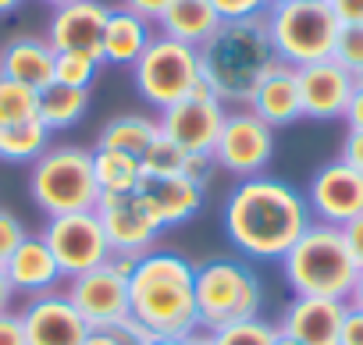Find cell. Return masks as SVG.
Listing matches in <instances>:
<instances>
[{
  "instance_id": "cell-1",
  "label": "cell",
  "mask_w": 363,
  "mask_h": 345,
  "mask_svg": "<svg viewBox=\"0 0 363 345\" xmlns=\"http://www.w3.org/2000/svg\"><path fill=\"white\" fill-rule=\"evenodd\" d=\"M221 225L228 246L242 260L278 264L313 225V217L306 196L292 182L274 175H257V179H239L228 189Z\"/></svg>"
},
{
  "instance_id": "cell-2",
  "label": "cell",
  "mask_w": 363,
  "mask_h": 345,
  "mask_svg": "<svg viewBox=\"0 0 363 345\" xmlns=\"http://www.w3.org/2000/svg\"><path fill=\"white\" fill-rule=\"evenodd\" d=\"M128 313L153 338L196 334V264L167 246H153L135 256L128 274Z\"/></svg>"
},
{
  "instance_id": "cell-3",
  "label": "cell",
  "mask_w": 363,
  "mask_h": 345,
  "mask_svg": "<svg viewBox=\"0 0 363 345\" xmlns=\"http://www.w3.org/2000/svg\"><path fill=\"white\" fill-rule=\"evenodd\" d=\"M274 61L278 57L264 18L221 22L218 33L200 47V75L228 111L250 103L257 82Z\"/></svg>"
},
{
  "instance_id": "cell-4",
  "label": "cell",
  "mask_w": 363,
  "mask_h": 345,
  "mask_svg": "<svg viewBox=\"0 0 363 345\" xmlns=\"http://www.w3.org/2000/svg\"><path fill=\"white\" fill-rule=\"evenodd\" d=\"M285 285L292 295H313V299H349L352 281L359 274L342 228L335 225H310L299 242L278 260Z\"/></svg>"
},
{
  "instance_id": "cell-5",
  "label": "cell",
  "mask_w": 363,
  "mask_h": 345,
  "mask_svg": "<svg viewBox=\"0 0 363 345\" xmlns=\"http://www.w3.org/2000/svg\"><path fill=\"white\" fill-rule=\"evenodd\" d=\"M29 196L43 217L96 210L100 189L93 179V146L50 142L47 153L29 164Z\"/></svg>"
},
{
  "instance_id": "cell-6",
  "label": "cell",
  "mask_w": 363,
  "mask_h": 345,
  "mask_svg": "<svg viewBox=\"0 0 363 345\" xmlns=\"http://www.w3.org/2000/svg\"><path fill=\"white\" fill-rule=\"evenodd\" d=\"M264 310V281L242 256H211L196 264V313L200 331H221L253 320Z\"/></svg>"
},
{
  "instance_id": "cell-7",
  "label": "cell",
  "mask_w": 363,
  "mask_h": 345,
  "mask_svg": "<svg viewBox=\"0 0 363 345\" xmlns=\"http://www.w3.org/2000/svg\"><path fill=\"white\" fill-rule=\"evenodd\" d=\"M274 57L306 68L317 61H328L335 54L338 40V18L331 15L328 0H299V4H271L264 15Z\"/></svg>"
},
{
  "instance_id": "cell-8",
  "label": "cell",
  "mask_w": 363,
  "mask_h": 345,
  "mask_svg": "<svg viewBox=\"0 0 363 345\" xmlns=\"http://www.w3.org/2000/svg\"><path fill=\"white\" fill-rule=\"evenodd\" d=\"M200 79H203L200 75V50L189 43H178L171 36H160V33L150 40L143 57L132 64V82H135L139 96L157 114L174 107L178 100L193 96Z\"/></svg>"
},
{
  "instance_id": "cell-9",
  "label": "cell",
  "mask_w": 363,
  "mask_h": 345,
  "mask_svg": "<svg viewBox=\"0 0 363 345\" xmlns=\"http://www.w3.org/2000/svg\"><path fill=\"white\" fill-rule=\"evenodd\" d=\"M274 149H278L274 128L267 121H260L250 107H232L225 114V125H221V135H218L211 157H214L218 171H225V175H232L239 182V179L267 175Z\"/></svg>"
},
{
  "instance_id": "cell-10",
  "label": "cell",
  "mask_w": 363,
  "mask_h": 345,
  "mask_svg": "<svg viewBox=\"0 0 363 345\" xmlns=\"http://www.w3.org/2000/svg\"><path fill=\"white\" fill-rule=\"evenodd\" d=\"M132 256H118L111 253L107 264L75 274L65 281V295L72 299V306L82 313V320L89 327H114L121 320H128V274H132Z\"/></svg>"
},
{
  "instance_id": "cell-11",
  "label": "cell",
  "mask_w": 363,
  "mask_h": 345,
  "mask_svg": "<svg viewBox=\"0 0 363 345\" xmlns=\"http://www.w3.org/2000/svg\"><path fill=\"white\" fill-rule=\"evenodd\" d=\"M40 235H43V242L50 246L57 267L65 271V281L111 260V242H107V235H104V225H100L96 210L65 214V217H47V225H43Z\"/></svg>"
},
{
  "instance_id": "cell-12",
  "label": "cell",
  "mask_w": 363,
  "mask_h": 345,
  "mask_svg": "<svg viewBox=\"0 0 363 345\" xmlns=\"http://www.w3.org/2000/svg\"><path fill=\"white\" fill-rule=\"evenodd\" d=\"M303 196H306L310 217L317 225L345 228L349 221H356L363 214V175L335 157L310 175Z\"/></svg>"
},
{
  "instance_id": "cell-13",
  "label": "cell",
  "mask_w": 363,
  "mask_h": 345,
  "mask_svg": "<svg viewBox=\"0 0 363 345\" xmlns=\"http://www.w3.org/2000/svg\"><path fill=\"white\" fill-rule=\"evenodd\" d=\"M96 217L104 225L111 253H118V256H132L135 260V256L150 253L160 242V235H164V225L157 221L150 203L139 196V189L125 193V196H100Z\"/></svg>"
},
{
  "instance_id": "cell-14",
  "label": "cell",
  "mask_w": 363,
  "mask_h": 345,
  "mask_svg": "<svg viewBox=\"0 0 363 345\" xmlns=\"http://www.w3.org/2000/svg\"><path fill=\"white\" fill-rule=\"evenodd\" d=\"M228 107L218 96H186L174 107L160 111V135H167L186 153H214V142L221 135Z\"/></svg>"
},
{
  "instance_id": "cell-15",
  "label": "cell",
  "mask_w": 363,
  "mask_h": 345,
  "mask_svg": "<svg viewBox=\"0 0 363 345\" xmlns=\"http://www.w3.org/2000/svg\"><path fill=\"white\" fill-rule=\"evenodd\" d=\"M18 317H22L29 345H82L86 334H89V324L72 306L65 288L36 295V299H26Z\"/></svg>"
},
{
  "instance_id": "cell-16",
  "label": "cell",
  "mask_w": 363,
  "mask_h": 345,
  "mask_svg": "<svg viewBox=\"0 0 363 345\" xmlns=\"http://www.w3.org/2000/svg\"><path fill=\"white\" fill-rule=\"evenodd\" d=\"M299 72V100H303V118L310 121H342L345 107L356 89V75L345 72L335 57L296 68Z\"/></svg>"
},
{
  "instance_id": "cell-17",
  "label": "cell",
  "mask_w": 363,
  "mask_h": 345,
  "mask_svg": "<svg viewBox=\"0 0 363 345\" xmlns=\"http://www.w3.org/2000/svg\"><path fill=\"white\" fill-rule=\"evenodd\" d=\"M349 302L345 299H313V295H292L274 320V327L303 345H338L342 320Z\"/></svg>"
},
{
  "instance_id": "cell-18",
  "label": "cell",
  "mask_w": 363,
  "mask_h": 345,
  "mask_svg": "<svg viewBox=\"0 0 363 345\" xmlns=\"http://www.w3.org/2000/svg\"><path fill=\"white\" fill-rule=\"evenodd\" d=\"M107 15H111V4H104V0H72L65 8H54L47 40L54 50H86L100 57Z\"/></svg>"
},
{
  "instance_id": "cell-19",
  "label": "cell",
  "mask_w": 363,
  "mask_h": 345,
  "mask_svg": "<svg viewBox=\"0 0 363 345\" xmlns=\"http://www.w3.org/2000/svg\"><path fill=\"white\" fill-rule=\"evenodd\" d=\"M260 121H267L274 132L303 121V100H299V72L285 61H274L264 79L257 82L250 103H246Z\"/></svg>"
},
{
  "instance_id": "cell-20",
  "label": "cell",
  "mask_w": 363,
  "mask_h": 345,
  "mask_svg": "<svg viewBox=\"0 0 363 345\" xmlns=\"http://www.w3.org/2000/svg\"><path fill=\"white\" fill-rule=\"evenodd\" d=\"M4 271H8V281H11L15 295H22V299H36V295L65 288V271L57 267V260H54L50 246L43 242V235H33V232L8 256Z\"/></svg>"
},
{
  "instance_id": "cell-21",
  "label": "cell",
  "mask_w": 363,
  "mask_h": 345,
  "mask_svg": "<svg viewBox=\"0 0 363 345\" xmlns=\"http://www.w3.org/2000/svg\"><path fill=\"white\" fill-rule=\"evenodd\" d=\"M139 196L150 203V210L157 214V221L167 232V228L189 225L203 210L207 189L189 182L186 175H174V179H143L139 182Z\"/></svg>"
},
{
  "instance_id": "cell-22",
  "label": "cell",
  "mask_w": 363,
  "mask_h": 345,
  "mask_svg": "<svg viewBox=\"0 0 363 345\" xmlns=\"http://www.w3.org/2000/svg\"><path fill=\"white\" fill-rule=\"evenodd\" d=\"M54 57L57 50L50 47L47 36L18 33L0 43V75L33 89H47L54 82Z\"/></svg>"
},
{
  "instance_id": "cell-23",
  "label": "cell",
  "mask_w": 363,
  "mask_h": 345,
  "mask_svg": "<svg viewBox=\"0 0 363 345\" xmlns=\"http://www.w3.org/2000/svg\"><path fill=\"white\" fill-rule=\"evenodd\" d=\"M153 36H157L153 22H146L125 8H111L107 26H104V40H100V61L114 64V68H132Z\"/></svg>"
},
{
  "instance_id": "cell-24",
  "label": "cell",
  "mask_w": 363,
  "mask_h": 345,
  "mask_svg": "<svg viewBox=\"0 0 363 345\" xmlns=\"http://www.w3.org/2000/svg\"><path fill=\"white\" fill-rule=\"evenodd\" d=\"M221 26V15L214 11L211 0H171L164 8V15L157 18V33L171 36L178 43H189V47H203Z\"/></svg>"
},
{
  "instance_id": "cell-25",
  "label": "cell",
  "mask_w": 363,
  "mask_h": 345,
  "mask_svg": "<svg viewBox=\"0 0 363 345\" xmlns=\"http://www.w3.org/2000/svg\"><path fill=\"white\" fill-rule=\"evenodd\" d=\"M160 135V121L143 114V111H125V114H114L100 125L93 146L100 149H121V153H132V157H143L146 146Z\"/></svg>"
},
{
  "instance_id": "cell-26",
  "label": "cell",
  "mask_w": 363,
  "mask_h": 345,
  "mask_svg": "<svg viewBox=\"0 0 363 345\" xmlns=\"http://www.w3.org/2000/svg\"><path fill=\"white\" fill-rule=\"evenodd\" d=\"M93 179H96L100 196H125V193H135L139 189L143 164L132 153L93 146Z\"/></svg>"
},
{
  "instance_id": "cell-27",
  "label": "cell",
  "mask_w": 363,
  "mask_h": 345,
  "mask_svg": "<svg viewBox=\"0 0 363 345\" xmlns=\"http://www.w3.org/2000/svg\"><path fill=\"white\" fill-rule=\"evenodd\" d=\"M54 142V132L40 121V118H29V121H15V125H0V160L4 164H36L47 146Z\"/></svg>"
},
{
  "instance_id": "cell-28",
  "label": "cell",
  "mask_w": 363,
  "mask_h": 345,
  "mask_svg": "<svg viewBox=\"0 0 363 345\" xmlns=\"http://www.w3.org/2000/svg\"><path fill=\"white\" fill-rule=\"evenodd\" d=\"M86 114H89V89H72V86H57V82L40 89V121L50 132H68Z\"/></svg>"
},
{
  "instance_id": "cell-29",
  "label": "cell",
  "mask_w": 363,
  "mask_h": 345,
  "mask_svg": "<svg viewBox=\"0 0 363 345\" xmlns=\"http://www.w3.org/2000/svg\"><path fill=\"white\" fill-rule=\"evenodd\" d=\"M104 61L96 54L86 50H57L54 57V82L57 86H72V89H89L100 75Z\"/></svg>"
},
{
  "instance_id": "cell-30",
  "label": "cell",
  "mask_w": 363,
  "mask_h": 345,
  "mask_svg": "<svg viewBox=\"0 0 363 345\" xmlns=\"http://www.w3.org/2000/svg\"><path fill=\"white\" fill-rule=\"evenodd\" d=\"M29 118H40V89L0 75V125H15Z\"/></svg>"
},
{
  "instance_id": "cell-31",
  "label": "cell",
  "mask_w": 363,
  "mask_h": 345,
  "mask_svg": "<svg viewBox=\"0 0 363 345\" xmlns=\"http://www.w3.org/2000/svg\"><path fill=\"white\" fill-rule=\"evenodd\" d=\"M186 149L182 146H174L167 135H157L150 146H146V153L139 157V164H143V179H174V175H182L186 171Z\"/></svg>"
},
{
  "instance_id": "cell-32",
  "label": "cell",
  "mask_w": 363,
  "mask_h": 345,
  "mask_svg": "<svg viewBox=\"0 0 363 345\" xmlns=\"http://www.w3.org/2000/svg\"><path fill=\"white\" fill-rule=\"evenodd\" d=\"M274 338H278V327L264 317L239 320V324H228L221 331H211L214 345H274Z\"/></svg>"
},
{
  "instance_id": "cell-33",
  "label": "cell",
  "mask_w": 363,
  "mask_h": 345,
  "mask_svg": "<svg viewBox=\"0 0 363 345\" xmlns=\"http://www.w3.org/2000/svg\"><path fill=\"white\" fill-rule=\"evenodd\" d=\"M150 331L139 324V320H121L114 327H89L86 341L82 345H150Z\"/></svg>"
},
{
  "instance_id": "cell-34",
  "label": "cell",
  "mask_w": 363,
  "mask_h": 345,
  "mask_svg": "<svg viewBox=\"0 0 363 345\" xmlns=\"http://www.w3.org/2000/svg\"><path fill=\"white\" fill-rule=\"evenodd\" d=\"M331 57H335L345 72H352L356 79H363V26H342Z\"/></svg>"
},
{
  "instance_id": "cell-35",
  "label": "cell",
  "mask_w": 363,
  "mask_h": 345,
  "mask_svg": "<svg viewBox=\"0 0 363 345\" xmlns=\"http://www.w3.org/2000/svg\"><path fill=\"white\" fill-rule=\"evenodd\" d=\"M26 235H29V228L22 225V217L11 207H0V267L8 264V256L22 246Z\"/></svg>"
},
{
  "instance_id": "cell-36",
  "label": "cell",
  "mask_w": 363,
  "mask_h": 345,
  "mask_svg": "<svg viewBox=\"0 0 363 345\" xmlns=\"http://www.w3.org/2000/svg\"><path fill=\"white\" fill-rule=\"evenodd\" d=\"M221 22H246V18H264L271 0H211Z\"/></svg>"
},
{
  "instance_id": "cell-37",
  "label": "cell",
  "mask_w": 363,
  "mask_h": 345,
  "mask_svg": "<svg viewBox=\"0 0 363 345\" xmlns=\"http://www.w3.org/2000/svg\"><path fill=\"white\" fill-rule=\"evenodd\" d=\"M189 182H196V186H211V179L218 175V164H214V157L211 153H189L186 157V171H182Z\"/></svg>"
},
{
  "instance_id": "cell-38",
  "label": "cell",
  "mask_w": 363,
  "mask_h": 345,
  "mask_svg": "<svg viewBox=\"0 0 363 345\" xmlns=\"http://www.w3.org/2000/svg\"><path fill=\"white\" fill-rule=\"evenodd\" d=\"M338 160H345L349 167H356L363 175V132L359 128H345L342 146H338Z\"/></svg>"
},
{
  "instance_id": "cell-39",
  "label": "cell",
  "mask_w": 363,
  "mask_h": 345,
  "mask_svg": "<svg viewBox=\"0 0 363 345\" xmlns=\"http://www.w3.org/2000/svg\"><path fill=\"white\" fill-rule=\"evenodd\" d=\"M0 345H29V341H26V327H22L18 310L0 313Z\"/></svg>"
},
{
  "instance_id": "cell-40",
  "label": "cell",
  "mask_w": 363,
  "mask_h": 345,
  "mask_svg": "<svg viewBox=\"0 0 363 345\" xmlns=\"http://www.w3.org/2000/svg\"><path fill=\"white\" fill-rule=\"evenodd\" d=\"M338 26H363V0H328Z\"/></svg>"
},
{
  "instance_id": "cell-41",
  "label": "cell",
  "mask_w": 363,
  "mask_h": 345,
  "mask_svg": "<svg viewBox=\"0 0 363 345\" xmlns=\"http://www.w3.org/2000/svg\"><path fill=\"white\" fill-rule=\"evenodd\" d=\"M167 4H171V0H118V8H125V11H132V15L153 22V26H157V18L164 15Z\"/></svg>"
},
{
  "instance_id": "cell-42",
  "label": "cell",
  "mask_w": 363,
  "mask_h": 345,
  "mask_svg": "<svg viewBox=\"0 0 363 345\" xmlns=\"http://www.w3.org/2000/svg\"><path fill=\"white\" fill-rule=\"evenodd\" d=\"M338 345H363V310H352V306L345 310Z\"/></svg>"
},
{
  "instance_id": "cell-43",
  "label": "cell",
  "mask_w": 363,
  "mask_h": 345,
  "mask_svg": "<svg viewBox=\"0 0 363 345\" xmlns=\"http://www.w3.org/2000/svg\"><path fill=\"white\" fill-rule=\"evenodd\" d=\"M342 239H345V246H349V253H352L356 267L363 271V214H359L356 221H349V225L342 228Z\"/></svg>"
},
{
  "instance_id": "cell-44",
  "label": "cell",
  "mask_w": 363,
  "mask_h": 345,
  "mask_svg": "<svg viewBox=\"0 0 363 345\" xmlns=\"http://www.w3.org/2000/svg\"><path fill=\"white\" fill-rule=\"evenodd\" d=\"M345 128H359L363 132V79H356V89H352V100L345 107Z\"/></svg>"
},
{
  "instance_id": "cell-45",
  "label": "cell",
  "mask_w": 363,
  "mask_h": 345,
  "mask_svg": "<svg viewBox=\"0 0 363 345\" xmlns=\"http://www.w3.org/2000/svg\"><path fill=\"white\" fill-rule=\"evenodd\" d=\"M15 288H11V281H8V271L0 267V313H8V310H15Z\"/></svg>"
},
{
  "instance_id": "cell-46",
  "label": "cell",
  "mask_w": 363,
  "mask_h": 345,
  "mask_svg": "<svg viewBox=\"0 0 363 345\" xmlns=\"http://www.w3.org/2000/svg\"><path fill=\"white\" fill-rule=\"evenodd\" d=\"M352 310H363V271L356 274V281H352V292H349V299H345Z\"/></svg>"
},
{
  "instance_id": "cell-47",
  "label": "cell",
  "mask_w": 363,
  "mask_h": 345,
  "mask_svg": "<svg viewBox=\"0 0 363 345\" xmlns=\"http://www.w3.org/2000/svg\"><path fill=\"white\" fill-rule=\"evenodd\" d=\"M26 4V0H0V18H8V15H15L18 8Z\"/></svg>"
},
{
  "instance_id": "cell-48",
  "label": "cell",
  "mask_w": 363,
  "mask_h": 345,
  "mask_svg": "<svg viewBox=\"0 0 363 345\" xmlns=\"http://www.w3.org/2000/svg\"><path fill=\"white\" fill-rule=\"evenodd\" d=\"M186 345H214V341H211V331H196L186 338Z\"/></svg>"
},
{
  "instance_id": "cell-49",
  "label": "cell",
  "mask_w": 363,
  "mask_h": 345,
  "mask_svg": "<svg viewBox=\"0 0 363 345\" xmlns=\"http://www.w3.org/2000/svg\"><path fill=\"white\" fill-rule=\"evenodd\" d=\"M150 345H186V338H150Z\"/></svg>"
},
{
  "instance_id": "cell-50",
  "label": "cell",
  "mask_w": 363,
  "mask_h": 345,
  "mask_svg": "<svg viewBox=\"0 0 363 345\" xmlns=\"http://www.w3.org/2000/svg\"><path fill=\"white\" fill-rule=\"evenodd\" d=\"M274 345H303V341H296V338H289V334H281V331H278V338H274Z\"/></svg>"
},
{
  "instance_id": "cell-51",
  "label": "cell",
  "mask_w": 363,
  "mask_h": 345,
  "mask_svg": "<svg viewBox=\"0 0 363 345\" xmlns=\"http://www.w3.org/2000/svg\"><path fill=\"white\" fill-rule=\"evenodd\" d=\"M47 8H65V4H72V0H43Z\"/></svg>"
},
{
  "instance_id": "cell-52",
  "label": "cell",
  "mask_w": 363,
  "mask_h": 345,
  "mask_svg": "<svg viewBox=\"0 0 363 345\" xmlns=\"http://www.w3.org/2000/svg\"><path fill=\"white\" fill-rule=\"evenodd\" d=\"M271 4H299V0H271Z\"/></svg>"
}]
</instances>
